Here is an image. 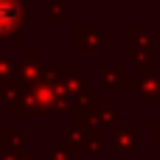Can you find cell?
Masks as SVG:
<instances>
[{"mask_svg": "<svg viewBox=\"0 0 160 160\" xmlns=\"http://www.w3.org/2000/svg\"><path fill=\"white\" fill-rule=\"evenodd\" d=\"M17 17H20L17 0H0V31H11L17 25Z\"/></svg>", "mask_w": 160, "mask_h": 160, "instance_id": "1", "label": "cell"}]
</instances>
